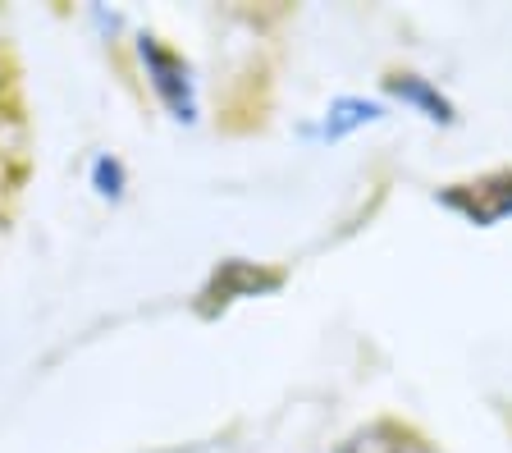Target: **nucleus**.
<instances>
[{
	"label": "nucleus",
	"instance_id": "nucleus-1",
	"mask_svg": "<svg viewBox=\"0 0 512 453\" xmlns=\"http://www.w3.org/2000/svg\"><path fill=\"white\" fill-rule=\"evenodd\" d=\"M284 284H288V270L284 266L229 257V261H220V266L211 270V280H206L202 293H197V316H202V321H215V316H224L234 302L266 298V293L284 289Z\"/></svg>",
	"mask_w": 512,
	"mask_h": 453
},
{
	"label": "nucleus",
	"instance_id": "nucleus-2",
	"mask_svg": "<svg viewBox=\"0 0 512 453\" xmlns=\"http://www.w3.org/2000/svg\"><path fill=\"white\" fill-rule=\"evenodd\" d=\"M435 202L444 211H453L458 220L476 229H494L499 220L512 216V170H490V174H476V179H462V184H444L435 193Z\"/></svg>",
	"mask_w": 512,
	"mask_h": 453
},
{
	"label": "nucleus",
	"instance_id": "nucleus-3",
	"mask_svg": "<svg viewBox=\"0 0 512 453\" xmlns=\"http://www.w3.org/2000/svg\"><path fill=\"white\" fill-rule=\"evenodd\" d=\"M142 65L151 74V87H156V97L170 106L174 119L192 124L197 119V101H192V78H188V60H183L174 46H165L160 37H142Z\"/></svg>",
	"mask_w": 512,
	"mask_h": 453
},
{
	"label": "nucleus",
	"instance_id": "nucleus-4",
	"mask_svg": "<svg viewBox=\"0 0 512 453\" xmlns=\"http://www.w3.org/2000/svg\"><path fill=\"white\" fill-rule=\"evenodd\" d=\"M380 87L389 92L394 101H403V106H412V110H421V115L430 119V124H458V110H453V101L439 92L430 78H421V74H412V69H389V74L380 78Z\"/></svg>",
	"mask_w": 512,
	"mask_h": 453
},
{
	"label": "nucleus",
	"instance_id": "nucleus-5",
	"mask_svg": "<svg viewBox=\"0 0 512 453\" xmlns=\"http://www.w3.org/2000/svg\"><path fill=\"white\" fill-rule=\"evenodd\" d=\"M334 453H426V440L398 417H375L348 435Z\"/></svg>",
	"mask_w": 512,
	"mask_h": 453
},
{
	"label": "nucleus",
	"instance_id": "nucleus-6",
	"mask_svg": "<svg viewBox=\"0 0 512 453\" xmlns=\"http://www.w3.org/2000/svg\"><path fill=\"white\" fill-rule=\"evenodd\" d=\"M375 119H384V106H375V101H366V97H339L330 110H325L320 138H325V142H339V138H348L352 129L375 124Z\"/></svg>",
	"mask_w": 512,
	"mask_h": 453
},
{
	"label": "nucleus",
	"instance_id": "nucleus-7",
	"mask_svg": "<svg viewBox=\"0 0 512 453\" xmlns=\"http://www.w3.org/2000/svg\"><path fill=\"white\" fill-rule=\"evenodd\" d=\"M92 179H96V188H101L106 197H119V188H124V165L110 161V156H101V161L92 165Z\"/></svg>",
	"mask_w": 512,
	"mask_h": 453
}]
</instances>
